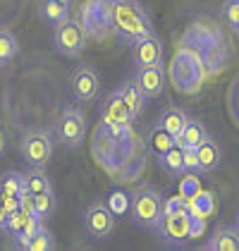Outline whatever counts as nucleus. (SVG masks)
Segmentation results:
<instances>
[{
  "label": "nucleus",
  "mask_w": 239,
  "mask_h": 251,
  "mask_svg": "<svg viewBox=\"0 0 239 251\" xmlns=\"http://www.w3.org/2000/svg\"><path fill=\"white\" fill-rule=\"evenodd\" d=\"M108 22L124 43H134L141 36L153 34V22L141 7L139 0H110L108 2Z\"/></svg>",
  "instance_id": "f257e3e1"
},
{
  "label": "nucleus",
  "mask_w": 239,
  "mask_h": 251,
  "mask_svg": "<svg viewBox=\"0 0 239 251\" xmlns=\"http://www.w3.org/2000/svg\"><path fill=\"white\" fill-rule=\"evenodd\" d=\"M132 220L146 230H160L163 225V194L153 187H141L129 196Z\"/></svg>",
  "instance_id": "f03ea898"
},
{
  "label": "nucleus",
  "mask_w": 239,
  "mask_h": 251,
  "mask_svg": "<svg viewBox=\"0 0 239 251\" xmlns=\"http://www.w3.org/2000/svg\"><path fill=\"white\" fill-rule=\"evenodd\" d=\"M53 134L48 129H29L22 136L20 151L29 168H46L53 158Z\"/></svg>",
  "instance_id": "7ed1b4c3"
},
{
  "label": "nucleus",
  "mask_w": 239,
  "mask_h": 251,
  "mask_svg": "<svg viewBox=\"0 0 239 251\" xmlns=\"http://www.w3.org/2000/svg\"><path fill=\"white\" fill-rule=\"evenodd\" d=\"M53 46L60 55L65 58H77L84 53L86 48V31L77 20L62 22L60 26H55L53 31Z\"/></svg>",
  "instance_id": "20e7f679"
},
{
  "label": "nucleus",
  "mask_w": 239,
  "mask_h": 251,
  "mask_svg": "<svg viewBox=\"0 0 239 251\" xmlns=\"http://www.w3.org/2000/svg\"><path fill=\"white\" fill-rule=\"evenodd\" d=\"M58 139L62 146L67 149H77L81 146V141L86 139V117L79 108L67 105L62 110V115L58 120Z\"/></svg>",
  "instance_id": "39448f33"
},
{
  "label": "nucleus",
  "mask_w": 239,
  "mask_h": 251,
  "mask_svg": "<svg viewBox=\"0 0 239 251\" xmlns=\"http://www.w3.org/2000/svg\"><path fill=\"white\" fill-rule=\"evenodd\" d=\"M115 218L118 215L108 208V203L96 201L84 213V227L89 232V237H94V239H108L115 232V223H118Z\"/></svg>",
  "instance_id": "423d86ee"
},
{
  "label": "nucleus",
  "mask_w": 239,
  "mask_h": 251,
  "mask_svg": "<svg viewBox=\"0 0 239 251\" xmlns=\"http://www.w3.org/2000/svg\"><path fill=\"white\" fill-rule=\"evenodd\" d=\"M70 86H72V94L79 103H94L100 94V75L96 67L91 65H81L72 72L70 77Z\"/></svg>",
  "instance_id": "0eeeda50"
},
{
  "label": "nucleus",
  "mask_w": 239,
  "mask_h": 251,
  "mask_svg": "<svg viewBox=\"0 0 239 251\" xmlns=\"http://www.w3.org/2000/svg\"><path fill=\"white\" fill-rule=\"evenodd\" d=\"M160 234L170 247H182L184 242L191 239V213L179 211L163 215V225H160Z\"/></svg>",
  "instance_id": "6e6552de"
},
{
  "label": "nucleus",
  "mask_w": 239,
  "mask_h": 251,
  "mask_svg": "<svg viewBox=\"0 0 239 251\" xmlns=\"http://www.w3.org/2000/svg\"><path fill=\"white\" fill-rule=\"evenodd\" d=\"M100 120L105 127H127L129 129L137 122V115L129 110V105L122 100L118 91H113L105 98V103L100 105Z\"/></svg>",
  "instance_id": "1a4fd4ad"
},
{
  "label": "nucleus",
  "mask_w": 239,
  "mask_h": 251,
  "mask_svg": "<svg viewBox=\"0 0 239 251\" xmlns=\"http://www.w3.org/2000/svg\"><path fill=\"white\" fill-rule=\"evenodd\" d=\"M163 55H165V48H163V41L156 34H148V36H141L132 43V60L137 67H153V65H163Z\"/></svg>",
  "instance_id": "9d476101"
},
{
  "label": "nucleus",
  "mask_w": 239,
  "mask_h": 251,
  "mask_svg": "<svg viewBox=\"0 0 239 251\" xmlns=\"http://www.w3.org/2000/svg\"><path fill=\"white\" fill-rule=\"evenodd\" d=\"M134 84L143 91L146 98H160L167 89V77L163 65H153V67H137L134 70Z\"/></svg>",
  "instance_id": "9b49d317"
},
{
  "label": "nucleus",
  "mask_w": 239,
  "mask_h": 251,
  "mask_svg": "<svg viewBox=\"0 0 239 251\" xmlns=\"http://www.w3.org/2000/svg\"><path fill=\"white\" fill-rule=\"evenodd\" d=\"M208 251H239V227L218 225L208 237Z\"/></svg>",
  "instance_id": "f8f14e48"
},
{
  "label": "nucleus",
  "mask_w": 239,
  "mask_h": 251,
  "mask_svg": "<svg viewBox=\"0 0 239 251\" xmlns=\"http://www.w3.org/2000/svg\"><path fill=\"white\" fill-rule=\"evenodd\" d=\"M187 122H189V115H187L179 105H170V108H165V110H163V115H160V120H158L160 127H165L170 134L175 136V141H177V136L184 132Z\"/></svg>",
  "instance_id": "ddd939ff"
},
{
  "label": "nucleus",
  "mask_w": 239,
  "mask_h": 251,
  "mask_svg": "<svg viewBox=\"0 0 239 251\" xmlns=\"http://www.w3.org/2000/svg\"><path fill=\"white\" fill-rule=\"evenodd\" d=\"M39 15L41 20L46 22L48 26H60L62 22L70 20V7H65L62 2H58V0H41L39 5Z\"/></svg>",
  "instance_id": "4468645a"
},
{
  "label": "nucleus",
  "mask_w": 239,
  "mask_h": 251,
  "mask_svg": "<svg viewBox=\"0 0 239 251\" xmlns=\"http://www.w3.org/2000/svg\"><path fill=\"white\" fill-rule=\"evenodd\" d=\"M196 155H199V163H201V173H213L220 165V160H222V151H220V146L211 136L201 146H196Z\"/></svg>",
  "instance_id": "2eb2a0df"
},
{
  "label": "nucleus",
  "mask_w": 239,
  "mask_h": 251,
  "mask_svg": "<svg viewBox=\"0 0 239 251\" xmlns=\"http://www.w3.org/2000/svg\"><path fill=\"white\" fill-rule=\"evenodd\" d=\"M115 91L122 96V100L129 105V110H132L137 117L143 113V105H146V100H148V98L143 96V91H141L139 86L134 84V79H132V81H124V84H122V86H118Z\"/></svg>",
  "instance_id": "dca6fc26"
},
{
  "label": "nucleus",
  "mask_w": 239,
  "mask_h": 251,
  "mask_svg": "<svg viewBox=\"0 0 239 251\" xmlns=\"http://www.w3.org/2000/svg\"><path fill=\"white\" fill-rule=\"evenodd\" d=\"M206 139H208L206 127L201 125L199 120H189L187 127H184V132L177 136V144L182 149H196V146H201Z\"/></svg>",
  "instance_id": "f3484780"
},
{
  "label": "nucleus",
  "mask_w": 239,
  "mask_h": 251,
  "mask_svg": "<svg viewBox=\"0 0 239 251\" xmlns=\"http://www.w3.org/2000/svg\"><path fill=\"white\" fill-rule=\"evenodd\" d=\"M160 165H163V170L167 175H172V177H179V175H184V149L175 144L167 153L160 155Z\"/></svg>",
  "instance_id": "a211bd4d"
},
{
  "label": "nucleus",
  "mask_w": 239,
  "mask_h": 251,
  "mask_svg": "<svg viewBox=\"0 0 239 251\" xmlns=\"http://www.w3.org/2000/svg\"><path fill=\"white\" fill-rule=\"evenodd\" d=\"M24 182H26V189L31 194H41V192H50L53 184L48 179V175L43 173V168H29L24 173Z\"/></svg>",
  "instance_id": "6ab92c4d"
},
{
  "label": "nucleus",
  "mask_w": 239,
  "mask_h": 251,
  "mask_svg": "<svg viewBox=\"0 0 239 251\" xmlns=\"http://www.w3.org/2000/svg\"><path fill=\"white\" fill-rule=\"evenodd\" d=\"M177 141H175V136L170 134L165 127H160V125H156L153 129H151V149H153V153L163 155V153H167L172 146H175Z\"/></svg>",
  "instance_id": "aec40b11"
},
{
  "label": "nucleus",
  "mask_w": 239,
  "mask_h": 251,
  "mask_svg": "<svg viewBox=\"0 0 239 251\" xmlns=\"http://www.w3.org/2000/svg\"><path fill=\"white\" fill-rule=\"evenodd\" d=\"M24 189H26L24 173H17V170H7V173L0 175V194H12V196H20Z\"/></svg>",
  "instance_id": "412c9836"
},
{
  "label": "nucleus",
  "mask_w": 239,
  "mask_h": 251,
  "mask_svg": "<svg viewBox=\"0 0 239 251\" xmlns=\"http://www.w3.org/2000/svg\"><path fill=\"white\" fill-rule=\"evenodd\" d=\"M43 227V220H41L39 215L34 213V215H29L26 218V223H24V227L20 230V234L15 237V242H17V247L20 249H29V242L36 237V232Z\"/></svg>",
  "instance_id": "4be33fe9"
},
{
  "label": "nucleus",
  "mask_w": 239,
  "mask_h": 251,
  "mask_svg": "<svg viewBox=\"0 0 239 251\" xmlns=\"http://www.w3.org/2000/svg\"><path fill=\"white\" fill-rule=\"evenodd\" d=\"M17 53H20L17 36L7 29H0V65H7Z\"/></svg>",
  "instance_id": "5701e85b"
},
{
  "label": "nucleus",
  "mask_w": 239,
  "mask_h": 251,
  "mask_svg": "<svg viewBox=\"0 0 239 251\" xmlns=\"http://www.w3.org/2000/svg\"><path fill=\"white\" fill-rule=\"evenodd\" d=\"M34 203H36V215H39L41 220L50 218L53 211H55V194H53V189L50 192L34 194Z\"/></svg>",
  "instance_id": "b1692460"
},
{
  "label": "nucleus",
  "mask_w": 239,
  "mask_h": 251,
  "mask_svg": "<svg viewBox=\"0 0 239 251\" xmlns=\"http://www.w3.org/2000/svg\"><path fill=\"white\" fill-rule=\"evenodd\" d=\"M53 247H55V239H53L50 230H46V227H41L36 237L29 242V251H50Z\"/></svg>",
  "instance_id": "393cba45"
},
{
  "label": "nucleus",
  "mask_w": 239,
  "mask_h": 251,
  "mask_svg": "<svg viewBox=\"0 0 239 251\" xmlns=\"http://www.w3.org/2000/svg\"><path fill=\"white\" fill-rule=\"evenodd\" d=\"M26 218H29V213H24L22 208H17V211H12V213H10V218H7V230H5V232H10V237L15 239V237L20 234V230L24 227Z\"/></svg>",
  "instance_id": "a878e982"
},
{
  "label": "nucleus",
  "mask_w": 239,
  "mask_h": 251,
  "mask_svg": "<svg viewBox=\"0 0 239 251\" xmlns=\"http://www.w3.org/2000/svg\"><path fill=\"white\" fill-rule=\"evenodd\" d=\"M179 189H182V196L189 201V199H194L196 194L201 192L199 189V179H196V173H187L182 177V184H179Z\"/></svg>",
  "instance_id": "bb28decb"
},
{
  "label": "nucleus",
  "mask_w": 239,
  "mask_h": 251,
  "mask_svg": "<svg viewBox=\"0 0 239 251\" xmlns=\"http://www.w3.org/2000/svg\"><path fill=\"white\" fill-rule=\"evenodd\" d=\"M108 208L115 213V215H122V213L129 211V196L122 192H113L110 199H108Z\"/></svg>",
  "instance_id": "cd10ccee"
},
{
  "label": "nucleus",
  "mask_w": 239,
  "mask_h": 251,
  "mask_svg": "<svg viewBox=\"0 0 239 251\" xmlns=\"http://www.w3.org/2000/svg\"><path fill=\"white\" fill-rule=\"evenodd\" d=\"M222 15H225V20H227V24L232 29H237L239 26V0H225Z\"/></svg>",
  "instance_id": "c85d7f7f"
},
{
  "label": "nucleus",
  "mask_w": 239,
  "mask_h": 251,
  "mask_svg": "<svg viewBox=\"0 0 239 251\" xmlns=\"http://www.w3.org/2000/svg\"><path fill=\"white\" fill-rule=\"evenodd\" d=\"M184 170L187 173H201V163L196 149H184Z\"/></svg>",
  "instance_id": "c756f323"
},
{
  "label": "nucleus",
  "mask_w": 239,
  "mask_h": 251,
  "mask_svg": "<svg viewBox=\"0 0 239 251\" xmlns=\"http://www.w3.org/2000/svg\"><path fill=\"white\" fill-rule=\"evenodd\" d=\"M20 208L24 213H29V215H34L36 213V203H34V194L29 192V189H24L20 194Z\"/></svg>",
  "instance_id": "7c9ffc66"
},
{
  "label": "nucleus",
  "mask_w": 239,
  "mask_h": 251,
  "mask_svg": "<svg viewBox=\"0 0 239 251\" xmlns=\"http://www.w3.org/2000/svg\"><path fill=\"white\" fill-rule=\"evenodd\" d=\"M0 201H2V206H5L10 213L20 208V196H12V194H0Z\"/></svg>",
  "instance_id": "2f4dec72"
},
{
  "label": "nucleus",
  "mask_w": 239,
  "mask_h": 251,
  "mask_svg": "<svg viewBox=\"0 0 239 251\" xmlns=\"http://www.w3.org/2000/svg\"><path fill=\"white\" fill-rule=\"evenodd\" d=\"M7 218H10V211L2 206V201H0V232L7 230Z\"/></svg>",
  "instance_id": "473e14b6"
},
{
  "label": "nucleus",
  "mask_w": 239,
  "mask_h": 251,
  "mask_svg": "<svg viewBox=\"0 0 239 251\" xmlns=\"http://www.w3.org/2000/svg\"><path fill=\"white\" fill-rule=\"evenodd\" d=\"M58 2H62V5H65V7H70V10H72V5H74V2H77V0H58Z\"/></svg>",
  "instance_id": "72a5a7b5"
},
{
  "label": "nucleus",
  "mask_w": 239,
  "mask_h": 251,
  "mask_svg": "<svg viewBox=\"0 0 239 251\" xmlns=\"http://www.w3.org/2000/svg\"><path fill=\"white\" fill-rule=\"evenodd\" d=\"M2 151H5V134L0 132V155H2Z\"/></svg>",
  "instance_id": "f704fd0d"
},
{
  "label": "nucleus",
  "mask_w": 239,
  "mask_h": 251,
  "mask_svg": "<svg viewBox=\"0 0 239 251\" xmlns=\"http://www.w3.org/2000/svg\"><path fill=\"white\" fill-rule=\"evenodd\" d=\"M237 227H239V215H237Z\"/></svg>",
  "instance_id": "c9c22d12"
},
{
  "label": "nucleus",
  "mask_w": 239,
  "mask_h": 251,
  "mask_svg": "<svg viewBox=\"0 0 239 251\" xmlns=\"http://www.w3.org/2000/svg\"><path fill=\"white\" fill-rule=\"evenodd\" d=\"M237 31H239V26H237Z\"/></svg>",
  "instance_id": "e433bc0d"
}]
</instances>
